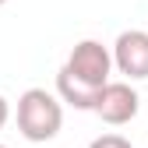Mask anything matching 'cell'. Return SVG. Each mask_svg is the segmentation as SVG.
Here are the masks:
<instances>
[{"instance_id":"6da1fadb","label":"cell","mask_w":148,"mask_h":148,"mask_svg":"<svg viewBox=\"0 0 148 148\" xmlns=\"http://www.w3.org/2000/svg\"><path fill=\"white\" fill-rule=\"evenodd\" d=\"M14 116H18V131H21L25 141H32V145L53 141L64 127V99L46 88H25L18 95Z\"/></svg>"},{"instance_id":"7a4b0ae2","label":"cell","mask_w":148,"mask_h":148,"mask_svg":"<svg viewBox=\"0 0 148 148\" xmlns=\"http://www.w3.org/2000/svg\"><path fill=\"white\" fill-rule=\"evenodd\" d=\"M78 81L92 85V88H102L106 81H113V49H106L99 39H81L74 42V49L67 53V64H64Z\"/></svg>"},{"instance_id":"3957f363","label":"cell","mask_w":148,"mask_h":148,"mask_svg":"<svg viewBox=\"0 0 148 148\" xmlns=\"http://www.w3.org/2000/svg\"><path fill=\"white\" fill-rule=\"evenodd\" d=\"M138 109H141V95L134 92L131 81H106L99 88V99H95L92 113L109 127H123L138 116Z\"/></svg>"},{"instance_id":"277c9868","label":"cell","mask_w":148,"mask_h":148,"mask_svg":"<svg viewBox=\"0 0 148 148\" xmlns=\"http://www.w3.org/2000/svg\"><path fill=\"white\" fill-rule=\"evenodd\" d=\"M113 64L127 81H145L148 78V32L141 28L120 32L113 42Z\"/></svg>"},{"instance_id":"5b68a950","label":"cell","mask_w":148,"mask_h":148,"mask_svg":"<svg viewBox=\"0 0 148 148\" xmlns=\"http://www.w3.org/2000/svg\"><path fill=\"white\" fill-rule=\"evenodd\" d=\"M57 95H60L67 106H74V109H88V113H92V109H95V99H99V88L78 81L67 67H60V71H57Z\"/></svg>"},{"instance_id":"8992f818","label":"cell","mask_w":148,"mask_h":148,"mask_svg":"<svg viewBox=\"0 0 148 148\" xmlns=\"http://www.w3.org/2000/svg\"><path fill=\"white\" fill-rule=\"evenodd\" d=\"M88 148H134V145L127 141L123 134H99V138L92 141Z\"/></svg>"},{"instance_id":"52a82bcc","label":"cell","mask_w":148,"mask_h":148,"mask_svg":"<svg viewBox=\"0 0 148 148\" xmlns=\"http://www.w3.org/2000/svg\"><path fill=\"white\" fill-rule=\"evenodd\" d=\"M7 120H11V106H7V99L0 95V131L7 127Z\"/></svg>"},{"instance_id":"ba28073f","label":"cell","mask_w":148,"mask_h":148,"mask_svg":"<svg viewBox=\"0 0 148 148\" xmlns=\"http://www.w3.org/2000/svg\"><path fill=\"white\" fill-rule=\"evenodd\" d=\"M4 4H7V0H0V7H4Z\"/></svg>"},{"instance_id":"9c48e42d","label":"cell","mask_w":148,"mask_h":148,"mask_svg":"<svg viewBox=\"0 0 148 148\" xmlns=\"http://www.w3.org/2000/svg\"><path fill=\"white\" fill-rule=\"evenodd\" d=\"M0 148H7V145H0Z\"/></svg>"}]
</instances>
